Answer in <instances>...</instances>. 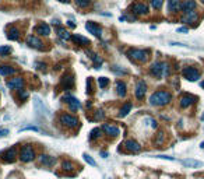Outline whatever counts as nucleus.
Masks as SVG:
<instances>
[{"label":"nucleus","instance_id":"f257e3e1","mask_svg":"<svg viewBox=\"0 0 204 179\" xmlns=\"http://www.w3.org/2000/svg\"><path fill=\"white\" fill-rule=\"evenodd\" d=\"M172 100L171 93L168 91H155L151 97H150V104L154 106H164L166 104H169Z\"/></svg>","mask_w":204,"mask_h":179},{"label":"nucleus","instance_id":"f03ea898","mask_svg":"<svg viewBox=\"0 0 204 179\" xmlns=\"http://www.w3.org/2000/svg\"><path fill=\"white\" fill-rule=\"evenodd\" d=\"M168 71H169V66L166 63H164V62H155L150 67V74L154 76L155 79H162V77H165L168 74Z\"/></svg>","mask_w":204,"mask_h":179},{"label":"nucleus","instance_id":"7ed1b4c3","mask_svg":"<svg viewBox=\"0 0 204 179\" xmlns=\"http://www.w3.org/2000/svg\"><path fill=\"white\" fill-rule=\"evenodd\" d=\"M59 122L62 123L63 126L70 127V129H74V127H77V126H78V123H80L77 118L69 115V113H62V115L59 116Z\"/></svg>","mask_w":204,"mask_h":179},{"label":"nucleus","instance_id":"20e7f679","mask_svg":"<svg viewBox=\"0 0 204 179\" xmlns=\"http://www.w3.org/2000/svg\"><path fill=\"white\" fill-rule=\"evenodd\" d=\"M127 55L130 56V59L136 60V62H140V63H144L145 60L148 59V52L143 49H132L127 52Z\"/></svg>","mask_w":204,"mask_h":179},{"label":"nucleus","instance_id":"39448f33","mask_svg":"<svg viewBox=\"0 0 204 179\" xmlns=\"http://www.w3.org/2000/svg\"><path fill=\"white\" fill-rule=\"evenodd\" d=\"M20 159L23 161V163H30V161H32L34 158H35V151H34V148L31 146H24L23 148H21L20 151Z\"/></svg>","mask_w":204,"mask_h":179},{"label":"nucleus","instance_id":"423d86ee","mask_svg":"<svg viewBox=\"0 0 204 179\" xmlns=\"http://www.w3.org/2000/svg\"><path fill=\"white\" fill-rule=\"evenodd\" d=\"M182 74L189 81H196V80L200 79V71L197 69H194V67H184L182 70Z\"/></svg>","mask_w":204,"mask_h":179},{"label":"nucleus","instance_id":"0eeeda50","mask_svg":"<svg viewBox=\"0 0 204 179\" xmlns=\"http://www.w3.org/2000/svg\"><path fill=\"white\" fill-rule=\"evenodd\" d=\"M34 100V106H35V111L38 113H41V115H43V116H50V111L46 108V105L41 101V98L39 97H34L32 98Z\"/></svg>","mask_w":204,"mask_h":179},{"label":"nucleus","instance_id":"6e6552de","mask_svg":"<svg viewBox=\"0 0 204 179\" xmlns=\"http://www.w3.org/2000/svg\"><path fill=\"white\" fill-rule=\"evenodd\" d=\"M123 146H125V148H126L127 153H138V151L141 150V146H140V144H138L136 140H133V139L126 140V141L123 143Z\"/></svg>","mask_w":204,"mask_h":179},{"label":"nucleus","instance_id":"1a4fd4ad","mask_svg":"<svg viewBox=\"0 0 204 179\" xmlns=\"http://www.w3.org/2000/svg\"><path fill=\"white\" fill-rule=\"evenodd\" d=\"M147 91V84L144 83V80H138L136 84V98L137 100H143Z\"/></svg>","mask_w":204,"mask_h":179},{"label":"nucleus","instance_id":"9d476101","mask_svg":"<svg viewBox=\"0 0 204 179\" xmlns=\"http://www.w3.org/2000/svg\"><path fill=\"white\" fill-rule=\"evenodd\" d=\"M74 81H76V80H74V76H73L71 73H67L62 77L60 84H62V87L64 90H70V88H73V86H74Z\"/></svg>","mask_w":204,"mask_h":179},{"label":"nucleus","instance_id":"9b49d317","mask_svg":"<svg viewBox=\"0 0 204 179\" xmlns=\"http://www.w3.org/2000/svg\"><path fill=\"white\" fill-rule=\"evenodd\" d=\"M27 43L30 45L31 48H35V49H42L43 48V43L39 38H36L35 35H28L27 37Z\"/></svg>","mask_w":204,"mask_h":179},{"label":"nucleus","instance_id":"f8f14e48","mask_svg":"<svg viewBox=\"0 0 204 179\" xmlns=\"http://www.w3.org/2000/svg\"><path fill=\"white\" fill-rule=\"evenodd\" d=\"M132 11L134 14H137V16H143V14L148 13V7L144 3H134L132 6Z\"/></svg>","mask_w":204,"mask_h":179},{"label":"nucleus","instance_id":"ddd939ff","mask_svg":"<svg viewBox=\"0 0 204 179\" xmlns=\"http://www.w3.org/2000/svg\"><path fill=\"white\" fill-rule=\"evenodd\" d=\"M24 86V80L21 77H14V79H10L7 81V87L10 90H17V88H21Z\"/></svg>","mask_w":204,"mask_h":179},{"label":"nucleus","instance_id":"4468645a","mask_svg":"<svg viewBox=\"0 0 204 179\" xmlns=\"http://www.w3.org/2000/svg\"><path fill=\"white\" fill-rule=\"evenodd\" d=\"M86 28H87V31H88L89 34L95 35V37H101V35H102L101 27L97 25L95 23H87V24H86Z\"/></svg>","mask_w":204,"mask_h":179},{"label":"nucleus","instance_id":"2eb2a0df","mask_svg":"<svg viewBox=\"0 0 204 179\" xmlns=\"http://www.w3.org/2000/svg\"><path fill=\"white\" fill-rule=\"evenodd\" d=\"M194 9H196V2H194V0H184L180 6V10L183 11V14L194 11Z\"/></svg>","mask_w":204,"mask_h":179},{"label":"nucleus","instance_id":"dca6fc26","mask_svg":"<svg viewBox=\"0 0 204 179\" xmlns=\"http://www.w3.org/2000/svg\"><path fill=\"white\" fill-rule=\"evenodd\" d=\"M64 101L67 102V105L70 106V109L71 111H76V109H78V108H81L80 101L77 100V98H74V97H71V95H66L64 97Z\"/></svg>","mask_w":204,"mask_h":179},{"label":"nucleus","instance_id":"f3484780","mask_svg":"<svg viewBox=\"0 0 204 179\" xmlns=\"http://www.w3.org/2000/svg\"><path fill=\"white\" fill-rule=\"evenodd\" d=\"M182 164H183V166H186V168H200V166L204 165L201 161H199V159H193V158L183 159V161H182Z\"/></svg>","mask_w":204,"mask_h":179},{"label":"nucleus","instance_id":"a211bd4d","mask_svg":"<svg viewBox=\"0 0 204 179\" xmlns=\"http://www.w3.org/2000/svg\"><path fill=\"white\" fill-rule=\"evenodd\" d=\"M194 102H196V98H194L193 95H190V94H184V95L180 98V106L182 108H188V106L193 105Z\"/></svg>","mask_w":204,"mask_h":179},{"label":"nucleus","instance_id":"6ab92c4d","mask_svg":"<svg viewBox=\"0 0 204 179\" xmlns=\"http://www.w3.org/2000/svg\"><path fill=\"white\" fill-rule=\"evenodd\" d=\"M102 130L106 133V134H109V136H119V133H120V130H119L118 126H113V125H104L102 126Z\"/></svg>","mask_w":204,"mask_h":179},{"label":"nucleus","instance_id":"aec40b11","mask_svg":"<svg viewBox=\"0 0 204 179\" xmlns=\"http://www.w3.org/2000/svg\"><path fill=\"white\" fill-rule=\"evenodd\" d=\"M16 157H17V150H16V147H11L10 150H7L6 153L3 154V159L6 161V163H14Z\"/></svg>","mask_w":204,"mask_h":179},{"label":"nucleus","instance_id":"412c9836","mask_svg":"<svg viewBox=\"0 0 204 179\" xmlns=\"http://www.w3.org/2000/svg\"><path fill=\"white\" fill-rule=\"evenodd\" d=\"M35 32L39 34V35H43V37H48V35L50 34V28H49V25H48V24L41 23L39 25H36Z\"/></svg>","mask_w":204,"mask_h":179},{"label":"nucleus","instance_id":"4be33fe9","mask_svg":"<svg viewBox=\"0 0 204 179\" xmlns=\"http://www.w3.org/2000/svg\"><path fill=\"white\" fill-rule=\"evenodd\" d=\"M196 20H197V13L196 11H190L188 14H183V17H182V23L186 24H193Z\"/></svg>","mask_w":204,"mask_h":179},{"label":"nucleus","instance_id":"5701e85b","mask_svg":"<svg viewBox=\"0 0 204 179\" xmlns=\"http://www.w3.org/2000/svg\"><path fill=\"white\" fill-rule=\"evenodd\" d=\"M7 38L11 41H17L18 38H20V30L17 28V27H11V28H9V31H7Z\"/></svg>","mask_w":204,"mask_h":179},{"label":"nucleus","instance_id":"b1692460","mask_svg":"<svg viewBox=\"0 0 204 179\" xmlns=\"http://www.w3.org/2000/svg\"><path fill=\"white\" fill-rule=\"evenodd\" d=\"M71 39L74 41V42H76L77 45H80V46H87V45H89L88 38H84V37H81V35H78V34L73 35Z\"/></svg>","mask_w":204,"mask_h":179},{"label":"nucleus","instance_id":"393cba45","mask_svg":"<svg viewBox=\"0 0 204 179\" xmlns=\"http://www.w3.org/2000/svg\"><path fill=\"white\" fill-rule=\"evenodd\" d=\"M86 53L89 56V59H91L92 62H94V64H95V69H99V66L102 64V59H101V57H99L98 55H97V53L91 52V50H87Z\"/></svg>","mask_w":204,"mask_h":179},{"label":"nucleus","instance_id":"a878e982","mask_svg":"<svg viewBox=\"0 0 204 179\" xmlns=\"http://www.w3.org/2000/svg\"><path fill=\"white\" fill-rule=\"evenodd\" d=\"M180 0H168V7L171 13H176L178 10H180Z\"/></svg>","mask_w":204,"mask_h":179},{"label":"nucleus","instance_id":"bb28decb","mask_svg":"<svg viewBox=\"0 0 204 179\" xmlns=\"http://www.w3.org/2000/svg\"><path fill=\"white\" fill-rule=\"evenodd\" d=\"M39 163L42 164V165H48V166H52L53 164L56 163V159L53 158V157H50V155H41L39 157Z\"/></svg>","mask_w":204,"mask_h":179},{"label":"nucleus","instance_id":"cd10ccee","mask_svg":"<svg viewBox=\"0 0 204 179\" xmlns=\"http://www.w3.org/2000/svg\"><path fill=\"white\" fill-rule=\"evenodd\" d=\"M56 34L59 35V38H62V39H70L71 38V35L69 34V31L66 30V28H63V27H57L56 28Z\"/></svg>","mask_w":204,"mask_h":179},{"label":"nucleus","instance_id":"c85d7f7f","mask_svg":"<svg viewBox=\"0 0 204 179\" xmlns=\"http://www.w3.org/2000/svg\"><path fill=\"white\" fill-rule=\"evenodd\" d=\"M17 70L11 66H2L0 67V74L2 76H11V74H16Z\"/></svg>","mask_w":204,"mask_h":179},{"label":"nucleus","instance_id":"c756f323","mask_svg":"<svg viewBox=\"0 0 204 179\" xmlns=\"http://www.w3.org/2000/svg\"><path fill=\"white\" fill-rule=\"evenodd\" d=\"M130 111H132V102H126L125 105H123V108L120 109V112H119V118H125V116H127Z\"/></svg>","mask_w":204,"mask_h":179},{"label":"nucleus","instance_id":"7c9ffc66","mask_svg":"<svg viewBox=\"0 0 204 179\" xmlns=\"http://www.w3.org/2000/svg\"><path fill=\"white\" fill-rule=\"evenodd\" d=\"M116 91L120 97H125L126 95V84L123 81H118L116 83Z\"/></svg>","mask_w":204,"mask_h":179},{"label":"nucleus","instance_id":"2f4dec72","mask_svg":"<svg viewBox=\"0 0 204 179\" xmlns=\"http://www.w3.org/2000/svg\"><path fill=\"white\" fill-rule=\"evenodd\" d=\"M164 141H165V133L158 132L157 136H155V144H157V146H161V144H164Z\"/></svg>","mask_w":204,"mask_h":179},{"label":"nucleus","instance_id":"473e14b6","mask_svg":"<svg viewBox=\"0 0 204 179\" xmlns=\"http://www.w3.org/2000/svg\"><path fill=\"white\" fill-rule=\"evenodd\" d=\"M99 136H101V129H98V127H95V129H94V130H91V133H89V137H88V139L92 141V140L98 139Z\"/></svg>","mask_w":204,"mask_h":179},{"label":"nucleus","instance_id":"72a5a7b5","mask_svg":"<svg viewBox=\"0 0 204 179\" xmlns=\"http://www.w3.org/2000/svg\"><path fill=\"white\" fill-rule=\"evenodd\" d=\"M91 0H76V4L80 7V9H86V7L89 6Z\"/></svg>","mask_w":204,"mask_h":179},{"label":"nucleus","instance_id":"f704fd0d","mask_svg":"<svg viewBox=\"0 0 204 179\" xmlns=\"http://www.w3.org/2000/svg\"><path fill=\"white\" fill-rule=\"evenodd\" d=\"M98 84H99V88H105V87L109 84V79H106V77H99Z\"/></svg>","mask_w":204,"mask_h":179},{"label":"nucleus","instance_id":"c9c22d12","mask_svg":"<svg viewBox=\"0 0 204 179\" xmlns=\"http://www.w3.org/2000/svg\"><path fill=\"white\" fill-rule=\"evenodd\" d=\"M62 166L64 171H71V169H74V164H73L71 161H63Z\"/></svg>","mask_w":204,"mask_h":179},{"label":"nucleus","instance_id":"e433bc0d","mask_svg":"<svg viewBox=\"0 0 204 179\" xmlns=\"http://www.w3.org/2000/svg\"><path fill=\"white\" fill-rule=\"evenodd\" d=\"M164 4V0H151V6L154 7L155 10H159Z\"/></svg>","mask_w":204,"mask_h":179},{"label":"nucleus","instance_id":"4c0bfd02","mask_svg":"<svg viewBox=\"0 0 204 179\" xmlns=\"http://www.w3.org/2000/svg\"><path fill=\"white\" fill-rule=\"evenodd\" d=\"M82 157H84V159H86V163H87V164H89L91 166H97V163L94 161V158H92L91 155H88V154H84Z\"/></svg>","mask_w":204,"mask_h":179},{"label":"nucleus","instance_id":"58836bf2","mask_svg":"<svg viewBox=\"0 0 204 179\" xmlns=\"http://www.w3.org/2000/svg\"><path fill=\"white\" fill-rule=\"evenodd\" d=\"M10 52H11L10 46H0V55H2V56H6V55H9Z\"/></svg>","mask_w":204,"mask_h":179},{"label":"nucleus","instance_id":"ea45409f","mask_svg":"<svg viewBox=\"0 0 204 179\" xmlns=\"http://www.w3.org/2000/svg\"><path fill=\"white\" fill-rule=\"evenodd\" d=\"M18 98H20L21 101L27 100V98H28V93H27L25 90H20V93H18Z\"/></svg>","mask_w":204,"mask_h":179},{"label":"nucleus","instance_id":"a19ab883","mask_svg":"<svg viewBox=\"0 0 204 179\" xmlns=\"http://www.w3.org/2000/svg\"><path fill=\"white\" fill-rule=\"evenodd\" d=\"M25 130H32V132H39V127L36 126H27V127H23L20 132H25Z\"/></svg>","mask_w":204,"mask_h":179},{"label":"nucleus","instance_id":"79ce46f5","mask_svg":"<svg viewBox=\"0 0 204 179\" xmlns=\"http://www.w3.org/2000/svg\"><path fill=\"white\" fill-rule=\"evenodd\" d=\"M87 91H88V93H92V91H94V87H92V80L91 79H88V81H87Z\"/></svg>","mask_w":204,"mask_h":179},{"label":"nucleus","instance_id":"37998d69","mask_svg":"<svg viewBox=\"0 0 204 179\" xmlns=\"http://www.w3.org/2000/svg\"><path fill=\"white\" fill-rule=\"evenodd\" d=\"M98 119H104V111H97L95 120H98Z\"/></svg>","mask_w":204,"mask_h":179},{"label":"nucleus","instance_id":"c03bdc74","mask_svg":"<svg viewBox=\"0 0 204 179\" xmlns=\"http://www.w3.org/2000/svg\"><path fill=\"white\" fill-rule=\"evenodd\" d=\"M9 134V129H0V137H4Z\"/></svg>","mask_w":204,"mask_h":179},{"label":"nucleus","instance_id":"a18cd8bd","mask_svg":"<svg viewBox=\"0 0 204 179\" xmlns=\"http://www.w3.org/2000/svg\"><path fill=\"white\" fill-rule=\"evenodd\" d=\"M158 158H162V159H169V161H175L173 157H168V155H158Z\"/></svg>","mask_w":204,"mask_h":179},{"label":"nucleus","instance_id":"49530a36","mask_svg":"<svg viewBox=\"0 0 204 179\" xmlns=\"http://www.w3.org/2000/svg\"><path fill=\"white\" fill-rule=\"evenodd\" d=\"M36 66H38V69H39V70H46V64H42V63H36Z\"/></svg>","mask_w":204,"mask_h":179},{"label":"nucleus","instance_id":"de8ad7c7","mask_svg":"<svg viewBox=\"0 0 204 179\" xmlns=\"http://www.w3.org/2000/svg\"><path fill=\"white\" fill-rule=\"evenodd\" d=\"M188 28H184V27H182V28H178V32H188Z\"/></svg>","mask_w":204,"mask_h":179},{"label":"nucleus","instance_id":"09e8293b","mask_svg":"<svg viewBox=\"0 0 204 179\" xmlns=\"http://www.w3.org/2000/svg\"><path fill=\"white\" fill-rule=\"evenodd\" d=\"M67 25H69L70 28H74V27H76V24L73 23V21H67Z\"/></svg>","mask_w":204,"mask_h":179},{"label":"nucleus","instance_id":"8fccbe9b","mask_svg":"<svg viewBox=\"0 0 204 179\" xmlns=\"http://www.w3.org/2000/svg\"><path fill=\"white\" fill-rule=\"evenodd\" d=\"M101 155L104 157V158H106V157H108V154H106V153H101Z\"/></svg>","mask_w":204,"mask_h":179},{"label":"nucleus","instance_id":"3c124183","mask_svg":"<svg viewBox=\"0 0 204 179\" xmlns=\"http://www.w3.org/2000/svg\"><path fill=\"white\" fill-rule=\"evenodd\" d=\"M59 2H62V3H67L69 0H59Z\"/></svg>","mask_w":204,"mask_h":179},{"label":"nucleus","instance_id":"603ef678","mask_svg":"<svg viewBox=\"0 0 204 179\" xmlns=\"http://www.w3.org/2000/svg\"><path fill=\"white\" fill-rule=\"evenodd\" d=\"M200 147H201V148H204V141H203V143H201V144H200Z\"/></svg>","mask_w":204,"mask_h":179},{"label":"nucleus","instance_id":"864d4df0","mask_svg":"<svg viewBox=\"0 0 204 179\" xmlns=\"http://www.w3.org/2000/svg\"><path fill=\"white\" fill-rule=\"evenodd\" d=\"M201 87H203V88H204V81H201Z\"/></svg>","mask_w":204,"mask_h":179},{"label":"nucleus","instance_id":"5fc2aeb1","mask_svg":"<svg viewBox=\"0 0 204 179\" xmlns=\"http://www.w3.org/2000/svg\"><path fill=\"white\" fill-rule=\"evenodd\" d=\"M201 119H203V120H204V113H203V116H201Z\"/></svg>","mask_w":204,"mask_h":179},{"label":"nucleus","instance_id":"6e6d98bb","mask_svg":"<svg viewBox=\"0 0 204 179\" xmlns=\"http://www.w3.org/2000/svg\"><path fill=\"white\" fill-rule=\"evenodd\" d=\"M201 2H203V3H204V0H201Z\"/></svg>","mask_w":204,"mask_h":179}]
</instances>
